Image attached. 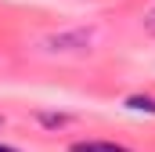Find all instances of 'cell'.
<instances>
[{
    "instance_id": "obj_3",
    "label": "cell",
    "mask_w": 155,
    "mask_h": 152,
    "mask_svg": "<svg viewBox=\"0 0 155 152\" xmlns=\"http://www.w3.org/2000/svg\"><path fill=\"white\" fill-rule=\"evenodd\" d=\"M40 119H43V123H47V127H61V123H65V116H47V112L40 116Z\"/></svg>"
},
{
    "instance_id": "obj_1",
    "label": "cell",
    "mask_w": 155,
    "mask_h": 152,
    "mask_svg": "<svg viewBox=\"0 0 155 152\" xmlns=\"http://www.w3.org/2000/svg\"><path fill=\"white\" fill-rule=\"evenodd\" d=\"M69 152H130L123 145H112V141H76Z\"/></svg>"
},
{
    "instance_id": "obj_4",
    "label": "cell",
    "mask_w": 155,
    "mask_h": 152,
    "mask_svg": "<svg viewBox=\"0 0 155 152\" xmlns=\"http://www.w3.org/2000/svg\"><path fill=\"white\" fill-rule=\"evenodd\" d=\"M144 26H148V33H155V11L148 15V18H144Z\"/></svg>"
},
{
    "instance_id": "obj_2",
    "label": "cell",
    "mask_w": 155,
    "mask_h": 152,
    "mask_svg": "<svg viewBox=\"0 0 155 152\" xmlns=\"http://www.w3.org/2000/svg\"><path fill=\"white\" fill-rule=\"evenodd\" d=\"M126 105H130V109H144V112H155V98H141V94L126 98Z\"/></svg>"
},
{
    "instance_id": "obj_5",
    "label": "cell",
    "mask_w": 155,
    "mask_h": 152,
    "mask_svg": "<svg viewBox=\"0 0 155 152\" xmlns=\"http://www.w3.org/2000/svg\"><path fill=\"white\" fill-rule=\"evenodd\" d=\"M0 152H15V149H7V145H0Z\"/></svg>"
}]
</instances>
